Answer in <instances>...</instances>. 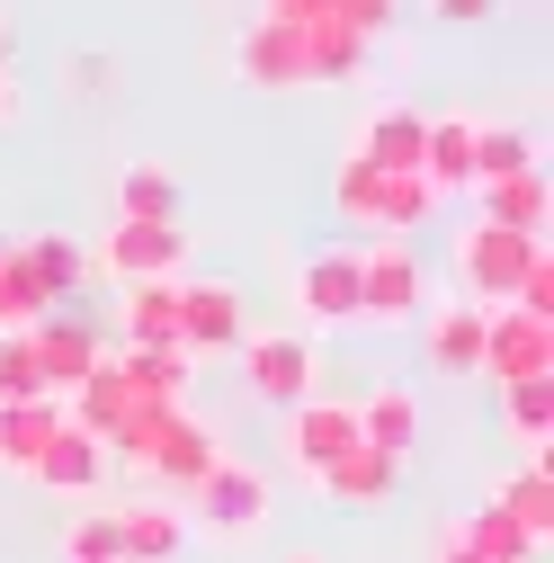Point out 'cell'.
<instances>
[{"mask_svg": "<svg viewBox=\"0 0 554 563\" xmlns=\"http://www.w3.org/2000/svg\"><path fill=\"white\" fill-rule=\"evenodd\" d=\"M233 448H224V430L206 411H188V402H153L134 430L108 448V465H125V474H153V483H170V492H197L206 474H215Z\"/></svg>", "mask_w": 554, "mask_h": 563, "instance_id": "1", "label": "cell"}, {"mask_svg": "<svg viewBox=\"0 0 554 563\" xmlns=\"http://www.w3.org/2000/svg\"><path fill=\"white\" fill-rule=\"evenodd\" d=\"M430 313V268L411 242H367L358 251V322L367 331H402Z\"/></svg>", "mask_w": 554, "mask_h": 563, "instance_id": "2", "label": "cell"}, {"mask_svg": "<svg viewBox=\"0 0 554 563\" xmlns=\"http://www.w3.org/2000/svg\"><path fill=\"white\" fill-rule=\"evenodd\" d=\"M545 242H528V233H501V224H456V277H465V305H483V313H501L510 296H519V277H528V260H536Z\"/></svg>", "mask_w": 554, "mask_h": 563, "instance_id": "3", "label": "cell"}, {"mask_svg": "<svg viewBox=\"0 0 554 563\" xmlns=\"http://www.w3.org/2000/svg\"><path fill=\"white\" fill-rule=\"evenodd\" d=\"M188 501H197L188 537H206V545H242V537L268 519V474H259V465H242V456H224L215 474L188 492Z\"/></svg>", "mask_w": 554, "mask_h": 563, "instance_id": "4", "label": "cell"}, {"mask_svg": "<svg viewBox=\"0 0 554 563\" xmlns=\"http://www.w3.org/2000/svg\"><path fill=\"white\" fill-rule=\"evenodd\" d=\"M242 385L259 394V402H277V411H296L304 394H313V376H322V358H313V331H242Z\"/></svg>", "mask_w": 554, "mask_h": 563, "instance_id": "5", "label": "cell"}, {"mask_svg": "<svg viewBox=\"0 0 554 563\" xmlns=\"http://www.w3.org/2000/svg\"><path fill=\"white\" fill-rule=\"evenodd\" d=\"M27 358H36L45 394L63 402V394H81L90 367L108 358V331H99L90 313H36V322H27Z\"/></svg>", "mask_w": 554, "mask_h": 563, "instance_id": "6", "label": "cell"}, {"mask_svg": "<svg viewBox=\"0 0 554 563\" xmlns=\"http://www.w3.org/2000/svg\"><path fill=\"white\" fill-rule=\"evenodd\" d=\"M90 268H108L117 287H162V277H188V233L179 224H108Z\"/></svg>", "mask_w": 554, "mask_h": 563, "instance_id": "7", "label": "cell"}, {"mask_svg": "<svg viewBox=\"0 0 554 563\" xmlns=\"http://www.w3.org/2000/svg\"><path fill=\"white\" fill-rule=\"evenodd\" d=\"M251 305L233 277H179V358H215V349H242Z\"/></svg>", "mask_w": 554, "mask_h": 563, "instance_id": "8", "label": "cell"}, {"mask_svg": "<svg viewBox=\"0 0 554 563\" xmlns=\"http://www.w3.org/2000/svg\"><path fill=\"white\" fill-rule=\"evenodd\" d=\"M350 448H358V402L350 394H304L287 411V465L322 474V465H340Z\"/></svg>", "mask_w": 554, "mask_h": 563, "instance_id": "9", "label": "cell"}, {"mask_svg": "<svg viewBox=\"0 0 554 563\" xmlns=\"http://www.w3.org/2000/svg\"><path fill=\"white\" fill-rule=\"evenodd\" d=\"M474 376H492V385H528V376H554V322L536 313H492L483 322V367Z\"/></svg>", "mask_w": 554, "mask_h": 563, "instance_id": "10", "label": "cell"}, {"mask_svg": "<svg viewBox=\"0 0 554 563\" xmlns=\"http://www.w3.org/2000/svg\"><path fill=\"white\" fill-rule=\"evenodd\" d=\"M296 313L322 331H350L358 322V251H313L296 268Z\"/></svg>", "mask_w": 554, "mask_h": 563, "instance_id": "11", "label": "cell"}, {"mask_svg": "<svg viewBox=\"0 0 554 563\" xmlns=\"http://www.w3.org/2000/svg\"><path fill=\"white\" fill-rule=\"evenodd\" d=\"M421 144H430V117L421 108H376L367 125H358V162L376 170V179H421Z\"/></svg>", "mask_w": 554, "mask_h": 563, "instance_id": "12", "label": "cell"}, {"mask_svg": "<svg viewBox=\"0 0 554 563\" xmlns=\"http://www.w3.org/2000/svg\"><path fill=\"white\" fill-rule=\"evenodd\" d=\"M233 73L251 90H304V36L277 27V19H251L242 45H233Z\"/></svg>", "mask_w": 554, "mask_h": 563, "instance_id": "13", "label": "cell"}, {"mask_svg": "<svg viewBox=\"0 0 554 563\" xmlns=\"http://www.w3.org/2000/svg\"><path fill=\"white\" fill-rule=\"evenodd\" d=\"M10 260H19L27 287L45 296V313L63 296H81V277H90V242H73V233H27V242H10Z\"/></svg>", "mask_w": 554, "mask_h": 563, "instance_id": "14", "label": "cell"}, {"mask_svg": "<svg viewBox=\"0 0 554 563\" xmlns=\"http://www.w3.org/2000/svg\"><path fill=\"white\" fill-rule=\"evenodd\" d=\"M117 465H108V448L90 439V430H73V420H63V430L45 439V456H36V474L27 483H45V492H73V501H90V492L108 483Z\"/></svg>", "mask_w": 554, "mask_h": 563, "instance_id": "15", "label": "cell"}, {"mask_svg": "<svg viewBox=\"0 0 554 563\" xmlns=\"http://www.w3.org/2000/svg\"><path fill=\"white\" fill-rule=\"evenodd\" d=\"M483 224H501V233H528V242H545V224H554V179H545V170L492 179V188H483Z\"/></svg>", "mask_w": 554, "mask_h": 563, "instance_id": "16", "label": "cell"}, {"mask_svg": "<svg viewBox=\"0 0 554 563\" xmlns=\"http://www.w3.org/2000/svg\"><path fill=\"white\" fill-rule=\"evenodd\" d=\"M411 439H421V402H411V385H376V394H358V448H376V456H411Z\"/></svg>", "mask_w": 554, "mask_h": 563, "instance_id": "17", "label": "cell"}, {"mask_svg": "<svg viewBox=\"0 0 554 563\" xmlns=\"http://www.w3.org/2000/svg\"><path fill=\"white\" fill-rule=\"evenodd\" d=\"M54 430H63V402H54V394H36V402H0V474L27 483Z\"/></svg>", "mask_w": 554, "mask_h": 563, "instance_id": "18", "label": "cell"}, {"mask_svg": "<svg viewBox=\"0 0 554 563\" xmlns=\"http://www.w3.org/2000/svg\"><path fill=\"white\" fill-rule=\"evenodd\" d=\"M483 322H492V313H483V305H430L421 313V331H430V358L447 367V376H474L483 367Z\"/></svg>", "mask_w": 554, "mask_h": 563, "instance_id": "19", "label": "cell"}, {"mask_svg": "<svg viewBox=\"0 0 554 563\" xmlns=\"http://www.w3.org/2000/svg\"><path fill=\"white\" fill-rule=\"evenodd\" d=\"M421 188H430V197L474 188V117H430V144H421Z\"/></svg>", "mask_w": 554, "mask_h": 563, "instance_id": "20", "label": "cell"}, {"mask_svg": "<svg viewBox=\"0 0 554 563\" xmlns=\"http://www.w3.org/2000/svg\"><path fill=\"white\" fill-rule=\"evenodd\" d=\"M117 537H125V563H179L188 519H179L170 501H125V510H117Z\"/></svg>", "mask_w": 554, "mask_h": 563, "instance_id": "21", "label": "cell"}, {"mask_svg": "<svg viewBox=\"0 0 554 563\" xmlns=\"http://www.w3.org/2000/svg\"><path fill=\"white\" fill-rule=\"evenodd\" d=\"M117 224H179V179H170V162H125V170H117Z\"/></svg>", "mask_w": 554, "mask_h": 563, "instance_id": "22", "label": "cell"}, {"mask_svg": "<svg viewBox=\"0 0 554 563\" xmlns=\"http://www.w3.org/2000/svg\"><path fill=\"white\" fill-rule=\"evenodd\" d=\"M313 483L331 492V501H350V510H376V501H394V483H402V465H394V456H376V448H350L340 465H322Z\"/></svg>", "mask_w": 554, "mask_h": 563, "instance_id": "23", "label": "cell"}, {"mask_svg": "<svg viewBox=\"0 0 554 563\" xmlns=\"http://www.w3.org/2000/svg\"><path fill=\"white\" fill-rule=\"evenodd\" d=\"M519 170H536V134L528 125H501V117H474V188L519 179Z\"/></svg>", "mask_w": 554, "mask_h": 563, "instance_id": "24", "label": "cell"}, {"mask_svg": "<svg viewBox=\"0 0 554 563\" xmlns=\"http://www.w3.org/2000/svg\"><path fill=\"white\" fill-rule=\"evenodd\" d=\"M125 349H179V277L125 287Z\"/></svg>", "mask_w": 554, "mask_h": 563, "instance_id": "25", "label": "cell"}, {"mask_svg": "<svg viewBox=\"0 0 554 563\" xmlns=\"http://www.w3.org/2000/svg\"><path fill=\"white\" fill-rule=\"evenodd\" d=\"M447 528H456V537H465L483 563H536V537H528V528H519L501 501H483V510H465V519H447Z\"/></svg>", "mask_w": 554, "mask_h": 563, "instance_id": "26", "label": "cell"}, {"mask_svg": "<svg viewBox=\"0 0 554 563\" xmlns=\"http://www.w3.org/2000/svg\"><path fill=\"white\" fill-rule=\"evenodd\" d=\"M492 501H501V510H510V519L545 545V537H554V465H545V456H536V465H519V474L492 492Z\"/></svg>", "mask_w": 554, "mask_h": 563, "instance_id": "27", "label": "cell"}, {"mask_svg": "<svg viewBox=\"0 0 554 563\" xmlns=\"http://www.w3.org/2000/svg\"><path fill=\"white\" fill-rule=\"evenodd\" d=\"M367 36H350V27H304V81H358L367 73Z\"/></svg>", "mask_w": 554, "mask_h": 563, "instance_id": "28", "label": "cell"}, {"mask_svg": "<svg viewBox=\"0 0 554 563\" xmlns=\"http://www.w3.org/2000/svg\"><path fill=\"white\" fill-rule=\"evenodd\" d=\"M63 563H125V537H117V510H81L73 528L54 537Z\"/></svg>", "mask_w": 554, "mask_h": 563, "instance_id": "29", "label": "cell"}, {"mask_svg": "<svg viewBox=\"0 0 554 563\" xmlns=\"http://www.w3.org/2000/svg\"><path fill=\"white\" fill-rule=\"evenodd\" d=\"M501 411H510V430H519L528 448H545V430H554V376H528V385H501Z\"/></svg>", "mask_w": 554, "mask_h": 563, "instance_id": "30", "label": "cell"}, {"mask_svg": "<svg viewBox=\"0 0 554 563\" xmlns=\"http://www.w3.org/2000/svg\"><path fill=\"white\" fill-rule=\"evenodd\" d=\"M331 206H340V216H350V224H367V233H376V206H385V179H376V170H367V162L350 153V162L331 170Z\"/></svg>", "mask_w": 554, "mask_h": 563, "instance_id": "31", "label": "cell"}, {"mask_svg": "<svg viewBox=\"0 0 554 563\" xmlns=\"http://www.w3.org/2000/svg\"><path fill=\"white\" fill-rule=\"evenodd\" d=\"M117 358H125V376H134V385H153L162 402H179V394H188V358H179V349H117Z\"/></svg>", "mask_w": 554, "mask_h": 563, "instance_id": "32", "label": "cell"}, {"mask_svg": "<svg viewBox=\"0 0 554 563\" xmlns=\"http://www.w3.org/2000/svg\"><path fill=\"white\" fill-rule=\"evenodd\" d=\"M36 394H45V376L27 358V331H0V402H36Z\"/></svg>", "mask_w": 554, "mask_h": 563, "instance_id": "33", "label": "cell"}, {"mask_svg": "<svg viewBox=\"0 0 554 563\" xmlns=\"http://www.w3.org/2000/svg\"><path fill=\"white\" fill-rule=\"evenodd\" d=\"M73 81H81V90H108V81H117V63H108V54H81V63H73Z\"/></svg>", "mask_w": 554, "mask_h": 563, "instance_id": "34", "label": "cell"}, {"mask_svg": "<svg viewBox=\"0 0 554 563\" xmlns=\"http://www.w3.org/2000/svg\"><path fill=\"white\" fill-rule=\"evenodd\" d=\"M430 10H439V19H456V27H465V19H492V10H501V0H430Z\"/></svg>", "mask_w": 554, "mask_h": 563, "instance_id": "35", "label": "cell"}, {"mask_svg": "<svg viewBox=\"0 0 554 563\" xmlns=\"http://www.w3.org/2000/svg\"><path fill=\"white\" fill-rule=\"evenodd\" d=\"M439 563H483V554H474V545H465L456 528H439Z\"/></svg>", "mask_w": 554, "mask_h": 563, "instance_id": "36", "label": "cell"}, {"mask_svg": "<svg viewBox=\"0 0 554 563\" xmlns=\"http://www.w3.org/2000/svg\"><path fill=\"white\" fill-rule=\"evenodd\" d=\"M0 125H19V90H10V73H0Z\"/></svg>", "mask_w": 554, "mask_h": 563, "instance_id": "37", "label": "cell"}, {"mask_svg": "<svg viewBox=\"0 0 554 563\" xmlns=\"http://www.w3.org/2000/svg\"><path fill=\"white\" fill-rule=\"evenodd\" d=\"M10 45H19V36H10V19H0V73H10Z\"/></svg>", "mask_w": 554, "mask_h": 563, "instance_id": "38", "label": "cell"}, {"mask_svg": "<svg viewBox=\"0 0 554 563\" xmlns=\"http://www.w3.org/2000/svg\"><path fill=\"white\" fill-rule=\"evenodd\" d=\"M287 563H322V554H287Z\"/></svg>", "mask_w": 554, "mask_h": 563, "instance_id": "39", "label": "cell"}]
</instances>
